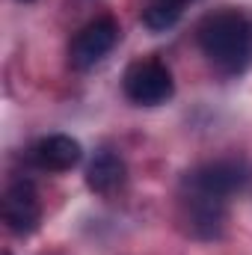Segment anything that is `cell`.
<instances>
[{"label":"cell","mask_w":252,"mask_h":255,"mask_svg":"<svg viewBox=\"0 0 252 255\" xmlns=\"http://www.w3.org/2000/svg\"><path fill=\"white\" fill-rule=\"evenodd\" d=\"M119 42V24L113 18H95L89 21L74 39H71V48H68V63L77 71H86L92 65H98L110 51L113 45Z\"/></svg>","instance_id":"obj_4"},{"label":"cell","mask_w":252,"mask_h":255,"mask_svg":"<svg viewBox=\"0 0 252 255\" xmlns=\"http://www.w3.org/2000/svg\"><path fill=\"white\" fill-rule=\"evenodd\" d=\"M196 39L220 74H241L252 63V18L241 9L208 12L196 27Z\"/></svg>","instance_id":"obj_1"},{"label":"cell","mask_w":252,"mask_h":255,"mask_svg":"<svg viewBox=\"0 0 252 255\" xmlns=\"http://www.w3.org/2000/svg\"><path fill=\"white\" fill-rule=\"evenodd\" d=\"M184 205H187L190 232L196 238H220L223 235V223H226V202L223 199L187 193L184 196Z\"/></svg>","instance_id":"obj_6"},{"label":"cell","mask_w":252,"mask_h":255,"mask_svg":"<svg viewBox=\"0 0 252 255\" xmlns=\"http://www.w3.org/2000/svg\"><path fill=\"white\" fill-rule=\"evenodd\" d=\"M3 255H9V253H3Z\"/></svg>","instance_id":"obj_12"},{"label":"cell","mask_w":252,"mask_h":255,"mask_svg":"<svg viewBox=\"0 0 252 255\" xmlns=\"http://www.w3.org/2000/svg\"><path fill=\"white\" fill-rule=\"evenodd\" d=\"M86 184H89V190L101 193V196H110L113 190H119L125 184V160L116 151H107V148L98 151L86 169Z\"/></svg>","instance_id":"obj_8"},{"label":"cell","mask_w":252,"mask_h":255,"mask_svg":"<svg viewBox=\"0 0 252 255\" xmlns=\"http://www.w3.org/2000/svg\"><path fill=\"white\" fill-rule=\"evenodd\" d=\"M42 220V205L30 181H12L3 196V223L12 235H33Z\"/></svg>","instance_id":"obj_5"},{"label":"cell","mask_w":252,"mask_h":255,"mask_svg":"<svg viewBox=\"0 0 252 255\" xmlns=\"http://www.w3.org/2000/svg\"><path fill=\"white\" fill-rule=\"evenodd\" d=\"M83 157V148L77 139L65 136V133H51V136H42L36 145H33V160L42 166V169H51V172H65L71 166H77Z\"/></svg>","instance_id":"obj_7"},{"label":"cell","mask_w":252,"mask_h":255,"mask_svg":"<svg viewBox=\"0 0 252 255\" xmlns=\"http://www.w3.org/2000/svg\"><path fill=\"white\" fill-rule=\"evenodd\" d=\"M252 181V166L244 157H220L211 163H202L199 169H193L184 178L187 193L199 196H211V199H229L235 193H241Z\"/></svg>","instance_id":"obj_2"},{"label":"cell","mask_w":252,"mask_h":255,"mask_svg":"<svg viewBox=\"0 0 252 255\" xmlns=\"http://www.w3.org/2000/svg\"><path fill=\"white\" fill-rule=\"evenodd\" d=\"M18 3H33V0H18Z\"/></svg>","instance_id":"obj_11"},{"label":"cell","mask_w":252,"mask_h":255,"mask_svg":"<svg viewBox=\"0 0 252 255\" xmlns=\"http://www.w3.org/2000/svg\"><path fill=\"white\" fill-rule=\"evenodd\" d=\"M122 89L136 107H160L172 98L175 83H172L169 68L160 60H136L127 65Z\"/></svg>","instance_id":"obj_3"},{"label":"cell","mask_w":252,"mask_h":255,"mask_svg":"<svg viewBox=\"0 0 252 255\" xmlns=\"http://www.w3.org/2000/svg\"><path fill=\"white\" fill-rule=\"evenodd\" d=\"M178 18H181V6H175V3L151 0V3L142 9V24H145L151 33H163V30H169Z\"/></svg>","instance_id":"obj_9"},{"label":"cell","mask_w":252,"mask_h":255,"mask_svg":"<svg viewBox=\"0 0 252 255\" xmlns=\"http://www.w3.org/2000/svg\"><path fill=\"white\" fill-rule=\"evenodd\" d=\"M160 3H175V6H184V0H160Z\"/></svg>","instance_id":"obj_10"}]
</instances>
